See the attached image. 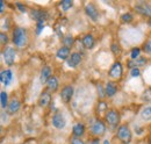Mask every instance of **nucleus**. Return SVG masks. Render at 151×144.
I'll return each mask as SVG.
<instances>
[{
    "instance_id": "obj_42",
    "label": "nucleus",
    "mask_w": 151,
    "mask_h": 144,
    "mask_svg": "<svg viewBox=\"0 0 151 144\" xmlns=\"http://www.w3.org/2000/svg\"><path fill=\"white\" fill-rule=\"evenodd\" d=\"M43 144H44V143H43Z\"/></svg>"
},
{
    "instance_id": "obj_13",
    "label": "nucleus",
    "mask_w": 151,
    "mask_h": 144,
    "mask_svg": "<svg viewBox=\"0 0 151 144\" xmlns=\"http://www.w3.org/2000/svg\"><path fill=\"white\" fill-rule=\"evenodd\" d=\"M148 63V58L147 57H138L137 59H130L128 63H127V65H128V68L132 70V69H139L141 66H145V64Z\"/></svg>"
},
{
    "instance_id": "obj_5",
    "label": "nucleus",
    "mask_w": 151,
    "mask_h": 144,
    "mask_svg": "<svg viewBox=\"0 0 151 144\" xmlns=\"http://www.w3.org/2000/svg\"><path fill=\"white\" fill-rule=\"evenodd\" d=\"M2 57H4V62L6 63V65L12 66L15 63V58H17L15 49L12 48V47H6L2 50Z\"/></svg>"
},
{
    "instance_id": "obj_29",
    "label": "nucleus",
    "mask_w": 151,
    "mask_h": 144,
    "mask_svg": "<svg viewBox=\"0 0 151 144\" xmlns=\"http://www.w3.org/2000/svg\"><path fill=\"white\" fill-rule=\"evenodd\" d=\"M141 51H142V49L141 48H134L132 50V53H130V59H137L138 57H141L139 55H141Z\"/></svg>"
},
{
    "instance_id": "obj_31",
    "label": "nucleus",
    "mask_w": 151,
    "mask_h": 144,
    "mask_svg": "<svg viewBox=\"0 0 151 144\" xmlns=\"http://www.w3.org/2000/svg\"><path fill=\"white\" fill-rule=\"evenodd\" d=\"M111 50H112V53L114 55H120L121 54V48H120V45L117 44V43H112V45H111Z\"/></svg>"
},
{
    "instance_id": "obj_24",
    "label": "nucleus",
    "mask_w": 151,
    "mask_h": 144,
    "mask_svg": "<svg viewBox=\"0 0 151 144\" xmlns=\"http://www.w3.org/2000/svg\"><path fill=\"white\" fill-rule=\"evenodd\" d=\"M0 101H1V108L2 109L8 107L9 101H8V94H7V92L1 91V93H0Z\"/></svg>"
},
{
    "instance_id": "obj_33",
    "label": "nucleus",
    "mask_w": 151,
    "mask_h": 144,
    "mask_svg": "<svg viewBox=\"0 0 151 144\" xmlns=\"http://www.w3.org/2000/svg\"><path fill=\"white\" fill-rule=\"evenodd\" d=\"M98 93H99L100 99H104V98L106 96V93H105V87H102L100 84L98 85Z\"/></svg>"
},
{
    "instance_id": "obj_26",
    "label": "nucleus",
    "mask_w": 151,
    "mask_h": 144,
    "mask_svg": "<svg viewBox=\"0 0 151 144\" xmlns=\"http://www.w3.org/2000/svg\"><path fill=\"white\" fill-rule=\"evenodd\" d=\"M141 117H142L143 120H145V121L151 120V106L142 109V112H141Z\"/></svg>"
},
{
    "instance_id": "obj_6",
    "label": "nucleus",
    "mask_w": 151,
    "mask_h": 144,
    "mask_svg": "<svg viewBox=\"0 0 151 144\" xmlns=\"http://www.w3.org/2000/svg\"><path fill=\"white\" fill-rule=\"evenodd\" d=\"M134 8H135V11H136L138 14H141V15H143V17H147V18L151 19V5L149 4V2H145V1H138V2L135 4Z\"/></svg>"
},
{
    "instance_id": "obj_14",
    "label": "nucleus",
    "mask_w": 151,
    "mask_h": 144,
    "mask_svg": "<svg viewBox=\"0 0 151 144\" xmlns=\"http://www.w3.org/2000/svg\"><path fill=\"white\" fill-rule=\"evenodd\" d=\"M52 77V72H51V68L49 65H44L42 68V70L40 72V81L41 84H47L48 80Z\"/></svg>"
},
{
    "instance_id": "obj_2",
    "label": "nucleus",
    "mask_w": 151,
    "mask_h": 144,
    "mask_svg": "<svg viewBox=\"0 0 151 144\" xmlns=\"http://www.w3.org/2000/svg\"><path fill=\"white\" fill-rule=\"evenodd\" d=\"M116 137L120 140V142L123 144H129L132 140V130L128 125H121L116 130Z\"/></svg>"
},
{
    "instance_id": "obj_34",
    "label": "nucleus",
    "mask_w": 151,
    "mask_h": 144,
    "mask_svg": "<svg viewBox=\"0 0 151 144\" xmlns=\"http://www.w3.org/2000/svg\"><path fill=\"white\" fill-rule=\"evenodd\" d=\"M70 144H86L81 138H78V137H72L71 141H70Z\"/></svg>"
},
{
    "instance_id": "obj_25",
    "label": "nucleus",
    "mask_w": 151,
    "mask_h": 144,
    "mask_svg": "<svg viewBox=\"0 0 151 144\" xmlns=\"http://www.w3.org/2000/svg\"><path fill=\"white\" fill-rule=\"evenodd\" d=\"M62 41H63L64 47H68V48H71L73 45V43H75V38H73V36L71 35V34H66L63 37Z\"/></svg>"
},
{
    "instance_id": "obj_8",
    "label": "nucleus",
    "mask_w": 151,
    "mask_h": 144,
    "mask_svg": "<svg viewBox=\"0 0 151 144\" xmlns=\"http://www.w3.org/2000/svg\"><path fill=\"white\" fill-rule=\"evenodd\" d=\"M73 94H75V89H73V86H72V85H66V86H64V87L62 89L60 93H59V96H60V99H62L63 102L69 104V102L71 101Z\"/></svg>"
},
{
    "instance_id": "obj_19",
    "label": "nucleus",
    "mask_w": 151,
    "mask_h": 144,
    "mask_svg": "<svg viewBox=\"0 0 151 144\" xmlns=\"http://www.w3.org/2000/svg\"><path fill=\"white\" fill-rule=\"evenodd\" d=\"M117 85L116 83L114 81H108L106 85H105V93H106V96L107 98H113L114 95L117 93Z\"/></svg>"
},
{
    "instance_id": "obj_16",
    "label": "nucleus",
    "mask_w": 151,
    "mask_h": 144,
    "mask_svg": "<svg viewBox=\"0 0 151 144\" xmlns=\"http://www.w3.org/2000/svg\"><path fill=\"white\" fill-rule=\"evenodd\" d=\"M20 108H21V102H20V100L14 98V99H12V100L9 101V105H8V107H7V113H8L9 115H15L20 110Z\"/></svg>"
},
{
    "instance_id": "obj_36",
    "label": "nucleus",
    "mask_w": 151,
    "mask_h": 144,
    "mask_svg": "<svg viewBox=\"0 0 151 144\" xmlns=\"http://www.w3.org/2000/svg\"><path fill=\"white\" fill-rule=\"evenodd\" d=\"M17 7L19 8L21 13H26V12H27V8H26V6H23L22 4H17Z\"/></svg>"
},
{
    "instance_id": "obj_39",
    "label": "nucleus",
    "mask_w": 151,
    "mask_h": 144,
    "mask_svg": "<svg viewBox=\"0 0 151 144\" xmlns=\"http://www.w3.org/2000/svg\"><path fill=\"white\" fill-rule=\"evenodd\" d=\"M92 144H100V141H99V138H98V137H95L94 140H93V142H92Z\"/></svg>"
},
{
    "instance_id": "obj_12",
    "label": "nucleus",
    "mask_w": 151,
    "mask_h": 144,
    "mask_svg": "<svg viewBox=\"0 0 151 144\" xmlns=\"http://www.w3.org/2000/svg\"><path fill=\"white\" fill-rule=\"evenodd\" d=\"M81 60H83V56H81V54L78 53V51H75V53H72L71 56L69 57V59L66 60V63H68L69 68L76 69V68L81 63Z\"/></svg>"
},
{
    "instance_id": "obj_35",
    "label": "nucleus",
    "mask_w": 151,
    "mask_h": 144,
    "mask_svg": "<svg viewBox=\"0 0 151 144\" xmlns=\"http://www.w3.org/2000/svg\"><path fill=\"white\" fill-rule=\"evenodd\" d=\"M139 74H141L139 69H132V70H130V76H132V77H134V78L139 77Z\"/></svg>"
},
{
    "instance_id": "obj_22",
    "label": "nucleus",
    "mask_w": 151,
    "mask_h": 144,
    "mask_svg": "<svg viewBox=\"0 0 151 144\" xmlns=\"http://www.w3.org/2000/svg\"><path fill=\"white\" fill-rule=\"evenodd\" d=\"M85 131H86L85 125H83V123H80V122L76 123L75 126H73V128H72V135H73V137L81 138V136H84Z\"/></svg>"
},
{
    "instance_id": "obj_20",
    "label": "nucleus",
    "mask_w": 151,
    "mask_h": 144,
    "mask_svg": "<svg viewBox=\"0 0 151 144\" xmlns=\"http://www.w3.org/2000/svg\"><path fill=\"white\" fill-rule=\"evenodd\" d=\"M12 79H13V72L11 71L9 69L1 71V73H0V80H1L4 86H8L11 84Z\"/></svg>"
},
{
    "instance_id": "obj_17",
    "label": "nucleus",
    "mask_w": 151,
    "mask_h": 144,
    "mask_svg": "<svg viewBox=\"0 0 151 144\" xmlns=\"http://www.w3.org/2000/svg\"><path fill=\"white\" fill-rule=\"evenodd\" d=\"M81 43H83V45H84L85 49H87V50L93 49L95 45L94 36L92 35V34H86V35L81 38Z\"/></svg>"
},
{
    "instance_id": "obj_3",
    "label": "nucleus",
    "mask_w": 151,
    "mask_h": 144,
    "mask_svg": "<svg viewBox=\"0 0 151 144\" xmlns=\"http://www.w3.org/2000/svg\"><path fill=\"white\" fill-rule=\"evenodd\" d=\"M120 113L116 109H108V112L105 114V121L108 126H111L112 128H116L120 125Z\"/></svg>"
},
{
    "instance_id": "obj_30",
    "label": "nucleus",
    "mask_w": 151,
    "mask_h": 144,
    "mask_svg": "<svg viewBox=\"0 0 151 144\" xmlns=\"http://www.w3.org/2000/svg\"><path fill=\"white\" fill-rule=\"evenodd\" d=\"M142 51H144L147 55H151V40L147 41V42L143 44V47H142Z\"/></svg>"
},
{
    "instance_id": "obj_27",
    "label": "nucleus",
    "mask_w": 151,
    "mask_h": 144,
    "mask_svg": "<svg viewBox=\"0 0 151 144\" xmlns=\"http://www.w3.org/2000/svg\"><path fill=\"white\" fill-rule=\"evenodd\" d=\"M59 6H60V8L64 12H66V11H69L73 6V1L72 0H62L60 4H59Z\"/></svg>"
},
{
    "instance_id": "obj_18",
    "label": "nucleus",
    "mask_w": 151,
    "mask_h": 144,
    "mask_svg": "<svg viewBox=\"0 0 151 144\" xmlns=\"http://www.w3.org/2000/svg\"><path fill=\"white\" fill-rule=\"evenodd\" d=\"M71 50H70V48H68V47H60L58 50L56 51V57L58 59H60V60H68L69 59V57L71 56Z\"/></svg>"
},
{
    "instance_id": "obj_10",
    "label": "nucleus",
    "mask_w": 151,
    "mask_h": 144,
    "mask_svg": "<svg viewBox=\"0 0 151 144\" xmlns=\"http://www.w3.org/2000/svg\"><path fill=\"white\" fill-rule=\"evenodd\" d=\"M51 123L52 126L55 127L56 129H64L66 126V120L64 117V115L60 113V112H57L52 115V120H51Z\"/></svg>"
},
{
    "instance_id": "obj_23",
    "label": "nucleus",
    "mask_w": 151,
    "mask_h": 144,
    "mask_svg": "<svg viewBox=\"0 0 151 144\" xmlns=\"http://www.w3.org/2000/svg\"><path fill=\"white\" fill-rule=\"evenodd\" d=\"M96 112H98V114L100 115V114H106L107 112H108V106H107V104H106V101H104V100H100L99 102H98V105H96Z\"/></svg>"
},
{
    "instance_id": "obj_37",
    "label": "nucleus",
    "mask_w": 151,
    "mask_h": 144,
    "mask_svg": "<svg viewBox=\"0 0 151 144\" xmlns=\"http://www.w3.org/2000/svg\"><path fill=\"white\" fill-rule=\"evenodd\" d=\"M43 27H44V22H37V30H36L37 34H40V33L42 32Z\"/></svg>"
},
{
    "instance_id": "obj_28",
    "label": "nucleus",
    "mask_w": 151,
    "mask_h": 144,
    "mask_svg": "<svg viewBox=\"0 0 151 144\" xmlns=\"http://www.w3.org/2000/svg\"><path fill=\"white\" fill-rule=\"evenodd\" d=\"M120 20H121V22L122 23H130L132 20H134V15H132V13H124V14H122L121 15V18H120Z\"/></svg>"
},
{
    "instance_id": "obj_4",
    "label": "nucleus",
    "mask_w": 151,
    "mask_h": 144,
    "mask_svg": "<svg viewBox=\"0 0 151 144\" xmlns=\"http://www.w3.org/2000/svg\"><path fill=\"white\" fill-rule=\"evenodd\" d=\"M90 131H91L92 136L98 137V138L104 136L106 134V125H105V122H102L100 119H96L94 122L92 123Z\"/></svg>"
},
{
    "instance_id": "obj_38",
    "label": "nucleus",
    "mask_w": 151,
    "mask_h": 144,
    "mask_svg": "<svg viewBox=\"0 0 151 144\" xmlns=\"http://www.w3.org/2000/svg\"><path fill=\"white\" fill-rule=\"evenodd\" d=\"M4 8H5V4H4V1H0V13L1 14L4 13Z\"/></svg>"
},
{
    "instance_id": "obj_41",
    "label": "nucleus",
    "mask_w": 151,
    "mask_h": 144,
    "mask_svg": "<svg viewBox=\"0 0 151 144\" xmlns=\"http://www.w3.org/2000/svg\"><path fill=\"white\" fill-rule=\"evenodd\" d=\"M148 23H149V24L151 26V19H149V20H148Z\"/></svg>"
},
{
    "instance_id": "obj_1",
    "label": "nucleus",
    "mask_w": 151,
    "mask_h": 144,
    "mask_svg": "<svg viewBox=\"0 0 151 144\" xmlns=\"http://www.w3.org/2000/svg\"><path fill=\"white\" fill-rule=\"evenodd\" d=\"M12 42L19 49L24 48L27 42H28L27 30L24 28H22V27H15L13 29V33H12Z\"/></svg>"
},
{
    "instance_id": "obj_9",
    "label": "nucleus",
    "mask_w": 151,
    "mask_h": 144,
    "mask_svg": "<svg viewBox=\"0 0 151 144\" xmlns=\"http://www.w3.org/2000/svg\"><path fill=\"white\" fill-rule=\"evenodd\" d=\"M122 74H123V65L121 64V62H115L108 72V76L112 79H120Z\"/></svg>"
},
{
    "instance_id": "obj_7",
    "label": "nucleus",
    "mask_w": 151,
    "mask_h": 144,
    "mask_svg": "<svg viewBox=\"0 0 151 144\" xmlns=\"http://www.w3.org/2000/svg\"><path fill=\"white\" fill-rule=\"evenodd\" d=\"M85 13L93 22H96L99 20V18H100L99 9L96 8V6H95L94 4H92V2H88V4L85 5Z\"/></svg>"
},
{
    "instance_id": "obj_21",
    "label": "nucleus",
    "mask_w": 151,
    "mask_h": 144,
    "mask_svg": "<svg viewBox=\"0 0 151 144\" xmlns=\"http://www.w3.org/2000/svg\"><path fill=\"white\" fill-rule=\"evenodd\" d=\"M30 17L34 19V20H36L37 22H44V21L47 20V18H48V13L44 12V11L34 9V11H32Z\"/></svg>"
},
{
    "instance_id": "obj_11",
    "label": "nucleus",
    "mask_w": 151,
    "mask_h": 144,
    "mask_svg": "<svg viewBox=\"0 0 151 144\" xmlns=\"http://www.w3.org/2000/svg\"><path fill=\"white\" fill-rule=\"evenodd\" d=\"M51 100H52V96H51V93L48 92V91H43L38 98V106L42 108L48 107L50 104H51Z\"/></svg>"
},
{
    "instance_id": "obj_32",
    "label": "nucleus",
    "mask_w": 151,
    "mask_h": 144,
    "mask_svg": "<svg viewBox=\"0 0 151 144\" xmlns=\"http://www.w3.org/2000/svg\"><path fill=\"white\" fill-rule=\"evenodd\" d=\"M8 41H9V40H8V35L2 32V33L0 34V42H1V45H6V44L8 43Z\"/></svg>"
},
{
    "instance_id": "obj_15",
    "label": "nucleus",
    "mask_w": 151,
    "mask_h": 144,
    "mask_svg": "<svg viewBox=\"0 0 151 144\" xmlns=\"http://www.w3.org/2000/svg\"><path fill=\"white\" fill-rule=\"evenodd\" d=\"M45 86H47V91L50 92L51 94L52 93H56L57 91H58V89H59V81H58L56 76H52L48 80V83L45 84Z\"/></svg>"
},
{
    "instance_id": "obj_40",
    "label": "nucleus",
    "mask_w": 151,
    "mask_h": 144,
    "mask_svg": "<svg viewBox=\"0 0 151 144\" xmlns=\"http://www.w3.org/2000/svg\"><path fill=\"white\" fill-rule=\"evenodd\" d=\"M104 144H111V143H109V141H108V140H106V141H104Z\"/></svg>"
}]
</instances>
